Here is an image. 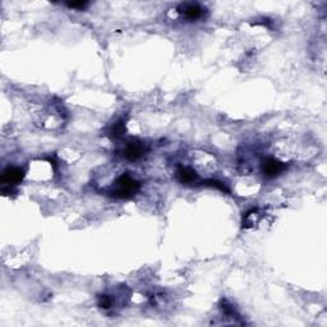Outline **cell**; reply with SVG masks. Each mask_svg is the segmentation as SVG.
I'll list each match as a JSON object with an SVG mask.
<instances>
[{
  "label": "cell",
  "mask_w": 327,
  "mask_h": 327,
  "mask_svg": "<svg viewBox=\"0 0 327 327\" xmlns=\"http://www.w3.org/2000/svg\"><path fill=\"white\" fill-rule=\"evenodd\" d=\"M141 189V184L138 180L133 178V176L128 175V174H124V175L119 176L117 180L113 184L112 191L109 192V194L114 198L118 199H129L132 197H134L137 194V192Z\"/></svg>",
  "instance_id": "cell-1"
},
{
  "label": "cell",
  "mask_w": 327,
  "mask_h": 327,
  "mask_svg": "<svg viewBox=\"0 0 327 327\" xmlns=\"http://www.w3.org/2000/svg\"><path fill=\"white\" fill-rule=\"evenodd\" d=\"M147 147L143 142L138 141V139H132L125 144L123 150V157L128 161H137V160L142 159L146 155Z\"/></svg>",
  "instance_id": "cell-2"
},
{
  "label": "cell",
  "mask_w": 327,
  "mask_h": 327,
  "mask_svg": "<svg viewBox=\"0 0 327 327\" xmlns=\"http://www.w3.org/2000/svg\"><path fill=\"white\" fill-rule=\"evenodd\" d=\"M285 169L286 164L279 161L278 159H274V157H268L262 164V173L267 178H275V176L280 175Z\"/></svg>",
  "instance_id": "cell-4"
},
{
  "label": "cell",
  "mask_w": 327,
  "mask_h": 327,
  "mask_svg": "<svg viewBox=\"0 0 327 327\" xmlns=\"http://www.w3.org/2000/svg\"><path fill=\"white\" fill-rule=\"evenodd\" d=\"M178 12L183 14L187 20L196 21L204 15V8L197 3H183L178 7Z\"/></svg>",
  "instance_id": "cell-5"
},
{
  "label": "cell",
  "mask_w": 327,
  "mask_h": 327,
  "mask_svg": "<svg viewBox=\"0 0 327 327\" xmlns=\"http://www.w3.org/2000/svg\"><path fill=\"white\" fill-rule=\"evenodd\" d=\"M125 131V128H124V123L119 122L115 124L114 126L112 128V133H113V137H122L123 136V132Z\"/></svg>",
  "instance_id": "cell-9"
},
{
  "label": "cell",
  "mask_w": 327,
  "mask_h": 327,
  "mask_svg": "<svg viewBox=\"0 0 327 327\" xmlns=\"http://www.w3.org/2000/svg\"><path fill=\"white\" fill-rule=\"evenodd\" d=\"M176 176L181 184H193L198 180L197 173L189 166H179L176 170Z\"/></svg>",
  "instance_id": "cell-6"
},
{
  "label": "cell",
  "mask_w": 327,
  "mask_h": 327,
  "mask_svg": "<svg viewBox=\"0 0 327 327\" xmlns=\"http://www.w3.org/2000/svg\"><path fill=\"white\" fill-rule=\"evenodd\" d=\"M65 5H67L68 8H73V9H84V8L88 5V3L87 2H69V3H65Z\"/></svg>",
  "instance_id": "cell-10"
},
{
  "label": "cell",
  "mask_w": 327,
  "mask_h": 327,
  "mask_svg": "<svg viewBox=\"0 0 327 327\" xmlns=\"http://www.w3.org/2000/svg\"><path fill=\"white\" fill-rule=\"evenodd\" d=\"M25 178V170L18 166H9L3 171L0 181L4 187H14L20 184Z\"/></svg>",
  "instance_id": "cell-3"
},
{
  "label": "cell",
  "mask_w": 327,
  "mask_h": 327,
  "mask_svg": "<svg viewBox=\"0 0 327 327\" xmlns=\"http://www.w3.org/2000/svg\"><path fill=\"white\" fill-rule=\"evenodd\" d=\"M204 184H206V186H211V187H213V188H217V189H220V191L229 193V189L226 188L225 184L221 183V181H219V180H215V179H211V180H206Z\"/></svg>",
  "instance_id": "cell-8"
},
{
  "label": "cell",
  "mask_w": 327,
  "mask_h": 327,
  "mask_svg": "<svg viewBox=\"0 0 327 327\" xmlns=\"http://www.w3.org/2000/svg\"><path fill=\"white\" fill-rule=\"evenodd\" d=\"M113 305V299L109 295H100L99 297V307L104 308V310H109Z\"/></svg>",
  "instance_id": "cell-7"
}]
</instances>
